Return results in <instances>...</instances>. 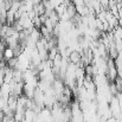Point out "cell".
Here are the masks:
<instances>
[{
    "label": "cell",
    "instance_id": "obj_10",
    "mask_svg": "<svg viewBox=\"0 0 122 122\" xmlns=\"http://www.w3.org/2000/svg\"><path fill=\"white\" fill-rule=\"evenodd\" d=\"M103 10H109V0H98Z\"/></svg>",
    "mask_w": 122,
    "mask_h": 122
},
{
    "label": "cell",
    "instance_id": "obj_9",
    "mask_svg": "<svg viewBox=\"0 0 122 122\" xmlns=\"http://www.w3.org/2000/svg\"><path fill=\"white\" fill-rule=\"evenodd\" d=\"M115 47H116V50H117L119 52L122 51V39L115 38Z\"/></svg>",
    "mask_w": 122,
    "mask_h": 122
},
{
    "label": "cell",
    "instance_id": "obj_13",
    "mask_svg": "<svg viewBox=\"0 0 122 122\" xmlns=\"http://www.w3.org/2000/svg\"><path fill=\"white\" fill-rule=\"evenodd\" d=\"M0 37H1V35H0Z\"/></svg>",
    "mask_w": 122,
    "mask_h": 122
},
{
    "label": "cell",
    "instance_id": "obj_11",
    "mask_svg": "<svg viewBox=\"0 0 122 122\" xmlns=\"http://www.w3.org/2000/svg\"><path fill=\"white\" fill-rule=\"evenodd\" d=\"M71 1H72V2H74L76 6H78V5H83L85 0H71Z\"/></svg>",
    "mask_w": 122,
    "mask_h": 122
},
{
    "label": "cell",
    "instance_id": "obj_3",
    "mask_svg": "<svg viewBox=\"0 0 122 122\" xmlns=\"http://www.w3.org/2000/svg\"><path fill=\"white\" fill-rule=\"evenodd\" d=\"M37 113L32 109H26L25 110V114H24V120L25 122H35L36 117H37Z\"/></svg>",
    "mask_w": 122,
    "mask_h": 122
},
{
    "label": "cell",
    "instance_id": "obj_12",
    "mask_svg": "<svg viewBox=\"0 0 122 122\" xmlns=\"http://www.w3.org/2000/svg\"><path fill=\"white\" fill-rule=\"evenodd\" d=\"M1 59H4V52L2 51H0V61Z\"/></svg>",
    "mask_w": 122,
    "mask_h": 122
},
{
    "label": "cell",
    "instance_id": "obj_6",
    "mask_svg": "<svg viewBox=\"0 0 122 122\" xmlns=\"http://www.w3.org/2000/svg\"><path fill=\"white\" fill-rule=\"evenodd\" d=\"M32 21H33V25H35V27H36V29H41V26L44 25L39 15H36V17L32 19Z\"/></svg>",
    "mask_w": 122,
    "mask_h": 122
},
{
    "label": "cell",
    "instance_id": "obj_5",
    "mask_svg": "<svg viewBox=\"0 0 122 122\" xmlns=\"http://www.w3.org/2000/svg\"><path fill=\"white\" fill-rule=\"evenodd\" d=\"M18 63H19V58H18V57H13L12 59H10V61L7 62V66L14 70V69L18 68Z\"/></svg>",
    "mask_w": 122,
    "mask_h": 122
},
{
    "label": "cell",
    "instance_id": "obj_8",
    "mask_svg": "<svg viewBox=\"0 0 122 122\" xmlns=\"http://www.w3.org/2000/svg\"><path fill=\"white\" fill-rule=\"evenodd\" d=\"M108 23H109V25H110L113 29H115V27H117V26H119V19H117L115 15H113V17L108 20Z\"/></svg>",
    "mask_w": 122,
    "mask_h": 122
},
{
    "label": "cell",
    "instance_id": "obj_2",
    "mask_svg": "<svg viewBox=\"0 0 122 122\" xmlns=\"http://www.w3.org/2000/svg\"><path fill=\"white\" fill-rule=\"evenodd\" d=\"M69 61L70 63L78 64L82 61V51H71V53L69 55Z\"/></svg>",
    "mask_w": 122,
    "mask_h": 122
},
{
    "label": "cell",
    "instance_id": "obj_7",
    "mask_svg": "<svg viewBox=\"0 0 122 122\" xmlns=\"http://www.w3.org/2000/svg\"><path fill=\"white\" fill-rule=\"evenodd\" d=\"M113 33H114V37L115 38H120L122 39V26H117V27H115L114 30H113Z\"/></svg>",
    "mask_w": 122,
    "mask_h": 122
},
{
    "label": "cell",
    "instance_id": "obj_4",
    "mask_svg": "<svg viewBox=\"0 0 122 122\" xmlns=\"http://www.w3.org/2000/svg\"><path fill=\"white\" fill-rule=\"evenodd\" d=\"M13 57H15L14 56V52H13V49H11V47H6L5 49V51H4V59L6 61V62H8L10 59H12Z\"/></svg>",
    "mask_w": 122,
    "mask_h": 122
},
{
    "label": "cell",
    "instance_id": "obj_1",
    "mask_svg": "<svg viewBox=\"0 0 122 122\" xmlns=\"http://www.w3.org/2000/svg\"><path fill=\"white\" fill-rule=\"evenodd\" d=\"M36 89H37L36 85L30 84V83H25V84H24V95H25L26 97H29V98H33Z\"/></svg>",
    "mask_w": 122,
    "mask_h": 122
}]
</instances>
